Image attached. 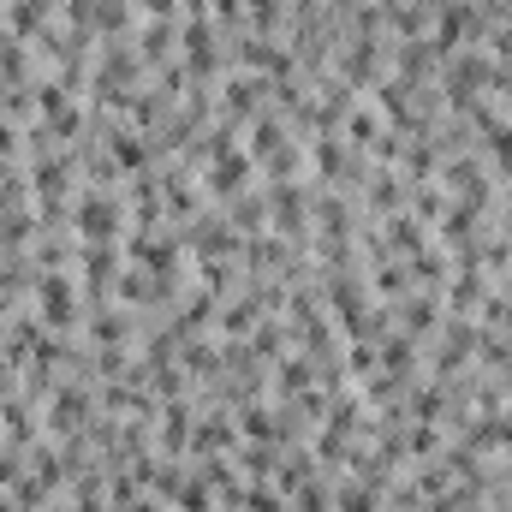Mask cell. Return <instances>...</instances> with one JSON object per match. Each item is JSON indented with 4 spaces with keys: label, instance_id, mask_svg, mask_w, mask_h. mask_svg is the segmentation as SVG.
Listing matches in <instances>:
<instances>
[{
    "label": "cell",
    "instance_id": "obj_1",
    "mask_svg": "<svg viewBox=\"0 0 512 512\" xmlns=\"http://www.w3.org/2000/svg\"><path fill=\"white\" fill-rule=\"evenodd\" d=\"M78 233H90V239H114V233H120V197L90 191L84 209H78Z\"/></svg>",
    "mask_w": 512,
    "mask_h": 512
},
{
    "label": "cell",
    "instance_id": "obj_2",
    "mask_svg": "<svg viewBox=\"0 0 512 512\" xmlns=\"http://www.w3.org/2000/svg\"><path fill=\"white\" fill-rule=\"evenodd\" d=\"M78 316V292H72V280H60V274H48L42 280V322H72Z\"/></svg>",
    "mask_w": 512,
    "mask_h": 512
},
{
    "label": "cell",
    "instance_id": "obj_4",
    "mask_svg": "<svg viewBox=\"0 0 512 512\" xmlns=\"http://www.w3.org/2000/svg\"><path fill=\"white\" fill-rule=\"evenodd\" d=\"M399 316H405V328H411V334H429V328H435V298H411Z\"/></svg>",
    "mask_w": 512,
    "mask_h": 512
},
{
    "label": "cell",
    "instance_id": "obj_5",
    "mask_svg": "<svg viewBox=\"0 0 512 512\" xmlns=\"http://www.w3.org/2000/svg\"><path fill=\"white\" fill-rule=\"evenodd\" d=\"M340 512H376V489L370 483H346L340 489Z\"/></svg>",
    "mask_w": 512,
    "mask_h": 512
},
{
    "label": "cell",
    "instance_id": "obj_3",
    "mask_svg": "<svg viewBox=\"0 0 512 512\" xmlns=\"http://www.w3.org/2000/svg\"><path fill=\"white\" fill-rule=\"evenodd\" d=\"M245 179H251V155L221 149V161H215V173H209V191H215V197H227V191H239Z\"/></svg>",
    "mask_w": 512,
    "mask_h": 512
}]
</instances>
